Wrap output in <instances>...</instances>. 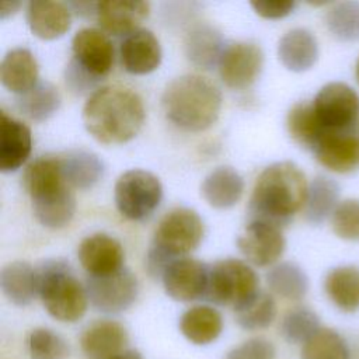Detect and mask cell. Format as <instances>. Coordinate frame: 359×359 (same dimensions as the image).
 I'll return each instance as SVG.
<instances>
[{"instance_id": "8", "label": "cell", "mask_w": 359, "mask_h": 359, "mask_svg": "<svg viewBox=\"0 0 359 359\" xmlns=\"http://www.w3.org/2000/svg\"><path fill=\"white\" fill-rule=\"evenodd\" d=\"M202 237L203 223L199 215L189 208H177L160 220L150 247L174 261L194 251Z\"/></svg>"}, {"instance_id": "18", "label": "cell", "mask_w": 359, "mask_h": 359, "mask_svg": "<svg viewBox=\"0 0 359 359\" xmlns=\"http://www.w3.org/2000/svg\"><path fill=\"white\" fill-rule=\"evenodd\" d=\"M150 4L140 0H109L98 1L97 21L101 28L115 36L137 31V27L147 18Z\"/></svg>"}, {"instance_id": "28", "label": "cell", "mask_w": 359, "mask_h": 359, "mask_svg": "<svg viewBox=\"0 0 359 359\" xmlns=\"http://www.w3.org/2000/svg\"><path fill=\"white\" fill-rule=\"evenodd\" d=\"M341 188L339 184L327 175H317L311 180L307 189L303 215L307 223L313 226L323 224L331 219L335 208L338 206Z\"/></svg>"}, {"instance_id": "24", "label": "cell", "mask_w": 359, "mask_h": 359, "mask_svg": "<svg viewBox=\"0 0 359 359\" xmlns=\"http://www.w3.org/2000/svg\"><path fill=\"white\" fill-rule=\"evenodd\" d=\"M243 192V177L229 165H220L210 171L201 185L203 199L216 209L233 208L241 199Z\"/></svg>"}, {"instance_id": "10", "label": "cell", "mask_w": 359, "mask_h": 359, "mask_svg": "<svg viewBox=\"0 0 359 359\" xmlns=\"http://www.w3.org/2000/svg\"><path fill=\"white\" fill-rule=\"evenodd\" d=\"M84 287L90 304L105 314L128 310L139 292L136 276L125 266L107 276H87Z\"/></svg>"}, {"instance_id": "25", "label": "cell", "mask_w": 359, "mask_h": 359, "mask_svg": "<svg viewBox=\"0 0 359 359\" xmlns=\"http://www.w3.org/2000/svg\"><path fill=\"white\" fill-rule=\"evenodd\" d=\"M1 84L20 95L32 88L38 80V63L35 56L25 48L8 50L0 65Z\"/></svg>"}, {"instance_id": "39", "label": "cell", "mask_w": 359, "mask_h": 359, "mask_svg": "<svg viewBox=\"0 0 359 359\" xmlns=\"http://www.w3.org/2000/svg\"><path fill=\"white\" fill-rule=\"evenodd\" d=\"M334 234L346 241H359V199H342L331 216Z\"/></svg>"}, {"instance_id": "29", "label": "cell", "mask_w": 359, "mask_h": 359, "mask_svg": "<svg viewBox=\"0 0 359 359\" xmlns=\"http://www.w3.org/2000/svg\"><path fill=\"white\" fill-rule=\"evenodd\" d=\"M65 181L76 189H91L104 175V163L87 150H70L59 156Z\"/></svg>"}, {"instance_id": "1", "label": "cell", "mask_w": 359, "mask_h": 359, "mask_svg": "<svg viewBox=\"0 0 359 359\" xmlns=\"http://www.w3.org/2000/svg\"><path fill=\"white\" fill-rule=\"evenodd\" d=\"M144 105L125 86H104L91 93L83 107V123L100 143L121 144L133 139L144 122Z\"/></svg>"}, {"instance_id": "37", "label": "cell", "mask_w": 359, "mask_h": 359, "mask_svg": "<svg viewBox=\"0 0 359 359\" xmlns=\"http://www.w3.org/2000/svg\"><path fill=\"white\" fill-rule=\"evenodd\" d=\"M318 316L309 307L299 306L289 310L280 321V334L289 344H306L320 330Z\"/></svg>"}, {"instance_id": "15", "label": "cell", "mask_w": 359, "mask_h": 359, "mask_svg": "<svg viewBox=\"0 0 359 359\" xmlns=\"http://www.w3.org/2000/svg\"><path fill=\"white\" fill-rule=\"evenodd\" d=\"M313 153L327 170L348 174L359 168V136L356 132L324 130Z\"/></svg>"}, {"instance_id": "14", "label": "cell", "mask_w": 359, "mask_h": 359, "mask_svg": "<svg viewBox=\"0 0 359 359\" xmlns=\"http://www.w3.org/2000/svg\"><path fill=\"white\" fill-rule=\"evenodd\" d=\"M73 60L87 73L102 80L114 63V46L108 35L97 28L77 31L72 41Z\"/></svg>"}, {"instance_id": "6", "label": "cell", "mask_w": 359, "mask_h": 359, "mask_svg": "<svg viewBox=\"0 0 359 359\" xmlns=\"http://www.w3.org/2000/svg\"><path fill=\"white\" fill-rule=\"evenodd\" d=\"M258 292V276L244 261L227 258L209 266L205 300L237 310Z\"/></svg>"}, {"instance_id": "20", "label": "cell", "mask_w": 359, "mask_h": 359, "mask_svg": "<svg viewBox=\"0 0 359 359\" xmlns=\"http://www.w3.org/2000/svg\"><path fill=\"white\" fill-rule=\"evenodd\" d=\"M25 18L35 36L50 41L67 32L72 22V10L67 3L32 0L27 6Z\"/></svg>"}, {"instance_id": "11", "label": "cell", "mask_w": 359, "mask_h": 359, "mask_svg": "<svg viewBox=\"0 0 359 359\" xmlns=\"http://www.w3.org/2000/svg\"><path fill=\"white\" fill-rule=\"evenodd\" d=\"M264 65L261 48L252 42L224 45L219 59V74L223 83L234 90L250 87L259 76Z\"/></svg>"}, {"instance_id": "31", "label": "cell", "mask_w": 359, "mask_h": 359, "mask_svg": "<svg viewBox=\"0 0 359 359\" xmlns=\"http://www.w3.org/2000/svg\"><path fill=\"white\" fill-rule=\"evenodd\" d=\"M62 104L56 86L50 81H38L27 93L15 97V108L20 114L34 122H45L53 116Z\"/></svg>"}, {"instance_id": "46", "label": "cell", "mask_w": 359, "mask_h": 359, "mask_svg": "<svg viewBox=\"0 0 359 359\" xmlns=\"http://www.w3.org/2000/svg\"><path fill=\"white\" fill-rule=\"evenodd\" d=\"M355 79H356V81L359 84V57L356 59V63H355Z\"/></svg>"}, {"instance_id": "32", "label": "cell", "mask_w": 359, "mask_h": 359, "mask_svg": "<svg viewBox=\"0 0 359 359\" xmlns=\"http://www.w3.org/2000/svg\"><path fill=\"white\" fill-rule=\"evenodd\" d=\"M286 129L290 137L302 147L311 150L316 147L324 129L316 115L313 102H296L286 115Z\"/></svg>"}, {"instance_id": "21", "label": "cell", "mask_w": 359, "mask_h": 359, "mask_svg": "<svg viewBox=\"0 0 359 359\" xmlns=\"http://www.w3.org/2000/svg\"><path fill=\"white\" fill-rule=\"evenodd\" d=\"M32 146L31 129L4 111L0 114V171L18 170L29 157Z\"/></svg>"}, {"instance_id": "22", "label": "cell", "mask_w": 359, "mask_h": 359, "mask_svg": "<svg viewBox=\"0 0 359 359\" xmlns=\"http://www.w3.org/2000/svg\"><path fill=\"white\" fill-rule=\"evenodd\" d=\"M320 48L316 35L307 28L289 29L278 43V57L290 72L310 70L318 60Z\"/></svg>"}, {"instance_id": "42", "label": "cell", "mask_w": 359, "mask_h": 359, "mask_svg": "<svg viewBox=\"0 0 359 359\" xmlns=\"http://www.w3.org/2000/svg\"><path fill=\"white\" fill-rule=\"evenodd\" d=\"M250 6L254 11L266 18V20H278L289 15L294 7L296 1L293 0H262V1H251Z\"/></svg>"}, {"instance_id": "7", "label": "cell", "mask_w": 359, "mask_h": 359, "mask_svg": "<svg viewBox=\"0 0 359 359\" xmlns=\"http://www.w3.org/2000/svg\"><path fill=\"white\" fill-rule=\"evenodd\" d=\"M163 198L160 180L144 170H128L115 182L114 199L118 212L129 220H142L153 213Z\"/></svg>"}, {"instance_id": "34", "label": "cell", "mask_w": 359, "mask_h": 359, "mask_svg": "<svg viewBox=\"0 0 359 359\" xmlns=\"http://www.w3.org/2000/svg\"><path fill=\"white\" fill-rule=\"evenodd\" d=\"M330 35L338 42L359 41V1L346 0L331 3L324 15Z\"/></svg>"}, {"instance_id": "12", "label": "cell", "mask_w": 359, "mask_h": 359, "mask_svg": "<svg viewBox=\"0 0 359 359\" xmlns=\"http://www.w3.org/2000/svg\"><path fill=\"white\" fill-rule=\"evenodd\" d=\"M237 247L248 262L257 266H269L282 257L286 240L279 227L265 222L250 220L237 237Z\"/></svg>"}, {"instance_id": "13", "label": "cell", "mask_w": 359, "mask_h": 359, "mask_svg": "<svg viewBox=\"0 0 359 359\" xmlns=\"http://www.w3.org/2000/svg\"><path fill=\"white\" fill-rule=\"evenodd\" d=\"M209 266L195 258H177L164 271L161 282L165 293L177 302L203 299Z\"/></svg>"}, {"instance_id": "16", "label": "cell", "mask_w": 359, "mask_h": 359, "mask_svg": "<svg viewBox=\"0 0 359 359\" xmlns=\"http://www.w3.org/2000/svg\"><path fill=\"white\" fill-rule=\"evenodd\" d=\"M77 255L88 276H107L123 268L125 252L121 243L105 233L86 237L79 245Z\"/></svg>"}, {"instance_id": "9", "label": "cell", "mask_w": 359, "mask_h": 359, "mask_svg": "<svg viewBox=\"0 0 359 359\" xmlns=\"http://www.w3.org/2000/svg\"><path fill=\"white\" fill-rule=\"evenodd\" d=\"M316 115L324 130L356 132L359 119V95L346 83L324 84L313 100Z\"/></svg>"}, {"instance_id": "30", "label": "cell", "mask_w": 359, "mask_h": 359, "mask_svg": "<svg viewBox=\"0 0 359 359\" xmlns=\"http://www.w3.org/2000/svg\"><path fill=\"white\" fill-rule=\"evenodd\" d=\"M181 334L195 345H208L223 331L222 314L210 306H194L180 318Z\"/></svg>"}, {"instance_id": "45", "label": "cell", "mask_w": 359, "mask_h": 359, "mask_svg": "<svg viewBox=\"0 0 359 359\" xmlns=\"http://www.w3.org/2000/svg\"><path fill=\"white\" fill-rule=\"evenodd\" d=\"M109 359H143V358H142V355H140L137 351H135V349H126V351H123L122 353H119V355H116V356H112V358H109Z\"/></svg>"}, {"instance_id": "38", "label": "cell", "mask_w": 359, "mask_h": 359, "mask_svg": "<svg viewBox=\"0 0 359 359\" xmlns=\"http://www.w3.org/2000/svg\"><path fill=\"white\" fill-rule=\"evenodd\" d=\"M29 359H67L70 348L66 339L49 328H34L27 337Z\"/></svg>"}, {"instance_id": "23", "label": "cell", "mask_w": 359, "mask_h": 359, "mask_svg": "<svg viewBox=\"0 0 359 359\" xmlns=\"http://www.w3.org/2000/svg\"><path fill=\"white\" fill-rule=\"evenodd\" d=\"M223 48L224 43L220 31L208 22H199L191 27L184 39L187 59L201 69H212L219 63Z\"/></svg>"}, {"instance_id": "26", "label": "cell", "mask_w": 359, "mask_h": 359, "mask_svg": "<svg viewBox=\"0 0 359 359\" xmlns=\"http://www.w3.org/2000/svg\"><path fill=\"white\" fill-rule=\"evenodd\" d=\"M324 292L331 303L344 313L359 310V266L339 265L324 278Z\"/></svg>"}, {"instance_id": "3", "label": "cell", "mask_w": 359, "mask_h": 359, "mask_svg": "<svg viewBox=\"0 0 359 359\" xmlns=\"http://www.w3.org/2000/svg\"><path fill=\"white\" fill-rule=\"evenodd\" d=\"M161 105L165 118L187 132L210 128L222 109L220 90L206 77L184 74L165 87Z\"/></svg>"}, {"instance_id": "43", "label": "cell", "mask_w": 359, "mask_h": 359, "mask_svg": "<svg viewBox=\"0 0 359 359\" xmlns=\"http://www.w3.org/2000/svg\"><path fill=\"white\" fill-rule=\"evenodd\" d=\"M67 6L77 15L90 17L93 14H97L98 1H70V3H67Z\"/></svg>"}, {"instance_id": "33", "label": "cell", "mask_w": 359, "mask_h": 359, "mask_svg": "<svg viewBox=\"0 0 359 359\" xmlns=\"http://www.w3.org/2000/svg\"><path fill=\"white\" fill-rule=\"evenodd\" d=\"M269 289L287 300H302L309 290V278L303 268L294 262L285 261L266 272Z\"/></svg>"}, {"instance_id": "35", "label": "cell", "mask_w": 359, "mask_h": 359, "mask_svg": "<svg viewBox=\"0 0 359 359\" xmlns=\"http://www.w3.org/2000/svg\"><path fill=\"white\" fill-rule=\"evenodd\" d=\"M237 324L247 331H257L269 327L276 317V303L266 292L255 293L247 303L234 310Z\"/></svg>"}, {"instance_id": "27", "label": "cell", "mask_w": 359, "mask_h": 359, "mask_svg": "<svg viewBox=\"0 0 359 359\" xmlns=\"http://www.w3.org/2000/svg\"><path fill=\"white\" fill-rule=\"evenodd\" d=\"M0 287L10 303L25 307L38 294L36 269L25 261H13L0 272Z\"/></svg>"}, {"instance_id": "40", "label": "cell", "mask_w": 359, "mask_h": 359, "mask_svg": "<svg viewBox=\"0 0 359 359\" xmlns=\"http://www.w3.org/2000/svg\"><path fill=\"white\" fill-rule=\"evenodd\" d=\"M276 351L271 341L257 337L233 348L226 359H275Z\"/></svg>"}, {"instance_id": "36", "label": "cell", "mask_w": 359, "mask_h": 359, "mask_svg": "<svg viewBox=\"0 0 359 359\" xmlns=\"http://www.w3.org/2000/svg\"><path fill=\"white\" fill-rule=\"evenodd\" d=\"M302 359H351L345 338L332 328L321 327L302 346Z\"/></svg>"}, {"instance_id": "2", "label": "cell", "mask_w": 359, "mask_h": 359, "mask_svg": "<svg viewBox=\"0 0 359 359\" xmlns=\"http://www.w3.org/2000/svg\"><path fill=\"white\" fill-rule=\"evenodd\" d=\"M309 182L302 168L292 161H276L258 177L248 203L250 220L265 222L279 229L287 226L303 209Z\"/></svg>"}, {"instance_id": "17", "label": "cell", "mask_w": 359, "mask_h": 359, "mask_svg": "<svg viewBox=\"0 0 359 359\" xmlns=\"http://www.w3.org/2000/svg\"><path fill=\"white\" fill-rule=\"evenodd\" d=\"M129 335L126 328L114 320L91 323L80 335L81 351L90 359H109L126 351Z\"/></svg>"}, {"instance_id": "19", "label": "cell", "mask_w": 359, "mask_h": 359, "mask_svg": "<svg viewBox=\"0 0 359 359\" xmlns=\"http://www.w3.org/2000/svg\"><path fill=\"white\" fill-rule=\"evenodd\" d=\"M119 56L123 69L132 74H147L161 63V46L149 29H137L121 42Z\"/></svg>"}, {"instance_id": "5", "label": "cell", "mask_w": 359, "mask_h": 359, "mask_svg": "<svg viewBox=\"0 0 359 359\" xmlns=\"http://www.w3.org/2000/svg\"><path fill=\"white\" fill-rule=\"evenodd\" d=\"M38 296L49 316L62 323L79 321L87 310L86 287L63 259H48L36 268Z\"/></svg>"}, {"instance_id": "44", "label": "cell", "mask_w": 359, "mask_h": 359, "mask_svg": "<svg viewBox=\"0 0 359 359\" xmlns=\"http://www.w3.org/2000/svg\"><path fill=\"white\" fill-rule=\"evenodd\" d=\"M20 6H21V1H3L0 4V20H6L13 14H15Z\"/></svg>"}, {"instance_id": "4", "label": "cell", "mask_w": 359, "mask_h": 359, "mask_svg": "<svg viewBox=\"0 0 359 359\" xmlns=\"http://www.w3.org/2000/svg\"><path fill=\"white\" fill-rule=\"evenodd\" d=\"M22 185L42 226L62 229L70 223L76 199L72 187L63 178L59 157L43 156L29 163L22 174Z\"/></svg>"}, {"instance_id": "41", "label": "cell", "mask_w": 359, "mask_h": 359, "mask_svg": "<svg viewBox=\"0 0 359 359\" xmlns=\"http://www.w3.org/2000/svg\"><path fill=\"white\" fill-rule=\"evenodd\" d=\"M65 81H66V86L69 87V90L77 95H81V94L88 93L90 90H94L95 86L100 83L98 79H95L94 76L87 73L84 69H81L73 59L66 66Z\"/></svg>"}]
</instances>
